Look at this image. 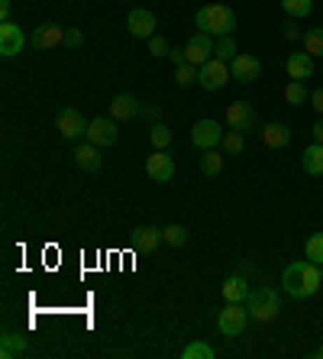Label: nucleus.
<instances>
[{
	"label": "nucleus",
	"instance_id": "obj_1",
	"mask_svg": "<svg viewBox=\"0 0 323 359\" xmlns=\"http://www.w3.org/2000/svg\"><path fill=\"white\" fill-rule=\"evenodd\" d=\"M320 266L310 259H301V262H291V266H284L282 272V288L284 294H291V298H314L317 292H320Z\"/></svg>",
	"mask_w": 323,
	"mask_h": 359
},
{
	"label": "nucleus",
	"instance_id": "obj_2",
	"mask_svg": "<svg viewBox=\"0 0 323 359\" xmlns=\"http://www.w3.org/2000/svg\"><path fill=\"white\" fill-rule=\"evenodd\" d=\"M194 26L210 36H230L236 29V13L230 7H224V4H204L194 13Z\"/></svg>",
	"mask_w": 323,
	"mask_h": 359
},
{
	"label": "nucleus",
	"instance_id": "obj_3",
	"mask_svg": "<svg viewBox=\"0 0 323 359\" xmlns=\"http://www.w3.org/2000/svg\"><path fill=\"white\" fill-rule=\"evenodd\" d=\"M249 318L256 320V324H268V320L278 318V292L275 288H268V285H262V288H252L249 292Z\"/></svg>",
	"mask_w": 323,
	"mask_h": 359
},
{
	"label": "nucleus",
	"instance_id": "obj_4",
	"mask_svg": "<svg viewBox=\"0 0 323 359\" xmlns=\"http://www.w3.org/2000/svg\"><path fill=\"white\" fill-rule=\"evenodd\" d=\"M249 324V308H242V301H226V308L220 311L217 327L224 337H240Z\"/></svg>",
	"mask_w": 323,
	"mask_h": 359
},
{
	"label": "nucleus",
	"instance_id": "obj_5",
	"mask_svg": "<svg viewBox=\"0 0 323 359\" xmlns=\"http://www.w3.org/2000/svg\"><path fill=\"white\" fill-rule=\"evenodd\" d=\"M230 78H233L230 68H226V62H220V59H210L198 68V84L204 91H220V88H226Z\"/></svg>",
	"mask_w": 323,
	"mask_h": 359
},
{
	"label": "nucleus",
	"instance_id": "obj_6",
	"mask_svg": "<svg viewBox=\"0 0 323 359\" xmlns=\"http://www.w3.org/2000/svg\"><path fill=\"white\" fill-rule=\"evenodd\" d=\"M191 142L198 146V149H214V146H220L224 142V130H220V123L217 120H198V123L191 126Z\"/></svg>",
	"mask_w": 323,
	"mask_h": 359
},
{
	"label": "nucleus",
	"instance_id": "obj_7",
	"mask_svg": "<svg viewBox=\"0 0 323 359\" xmlns=\"http://www.w3.org/2000/svg\"><path fill=\"white\" fill-rule=\"evenodd\" d=\"M23 49H26V33L17 23L4 20V23H0V55H4V59H13V55H20Z\"/></svg>",
	"mask_w": 323,
	"mask_h": 359
},
{
	"label": "nucleus",
	"instance_id": "obj_8",
	"mask_svg": "<svg viewBox=\"0 0 323 359\" xmlns=\"http://www.w3.org/2000/svg\"><path fill=\"white\" fill-rule=\"evenodd\" d=\"M126 29H130L136 39H152V36H156V13L146 7H133L126 13Z\"/></svg>",
	"mask_w": 323,
	"mask_h": 359
},
{
	"label": "nucleus",
	"instance_id": "obj_9",
	"mask_svg": "<svg viewBox=\"0 0 323 359\" xmlns=\"http://www.w3.org/2000/svg\"><path fill=\"white\" fill-rule=\"evenodd\" d=\"M58 133L65 136V140H81V136H88V120L81 117V110H75V107L58 110Z\"/></svg>",
	"mask_w": 323,
	"mask_h": 359
},
{
	"label": "nucleus",
	"instance_id": "obj_10",
	"mask_svg": "<svg viewBox=\"0 0 323 359\" xmlns=\"http://www.w3.org/2000/svg\"><path fill=\"white\" fill-rule=\"evenodd\" d=\"M116 120L114 117H97L88 123V142H94V146H100V149H107V146H114L116 142Z\"/></svg>",
	"mask_w": 323,
	"mask_h": 359
},
{
	"label": "nucleus",
	"instance_id": "obj_11",
	"mask_svg": "<svg viewBox=\"0 0 323 359\" xmlns=\"http://www.w3.org/2000/svg\"><path fill=\"white\" fill-rule=\"evenodd\" d=\"M146 172H149L152 182L165 184V182H172V178H174V159L168 156L165 149H156L149 159H146Z\"/></svg>",
	"mask_w": 323,
	"mask_h": 359
},
{
	"label": "nucleus",
	"instance_id": "obj_12",
	"mask_svg": "<svg viewBox=\"0 0 323 359\" xmlns=\"http://www.w3.org/2000/svg\"><path fill=\"white\" fill-rule=\"evenodd\" d=\"M230 75L233 81H240V84H252L259 75H262V62L256 59V55H236V59L230 62Z\"/></svg>",
	"mask_w": 323,
	"mask_h": 359
},
{
	"label": "nucleus",
	"instance_id": "obj_13",
	"mask_svg": "<svg viewBox=\"0 0 323 359\" xmlns=\"http://www.w3.org/2000/svg\"><path fill=\"white\" fill-rule=\"evenodd\" d=\"M214 46L217 42L210 39V33H198V36H191V42L184 46V55H188L191 65H204V62L214 59Z\"/></svg>",
	"mask_w": 323,
	"mask_h": 359
},
{
	"label": "nucleus",
	"instance_id": "obj_14",
	"mask_svg": "<svg viewBox=\"0 0 323 359\" xmlns=\"http://www.w3.org/2000/svg\"><path fill=\"white\" fill-rule=\"evenodd\" d=\"M226 123H230V130H252V123H256V107L249 104V100H233L230 107H226Z\"/></svg>",
	"mask_w": 323,
	"mask_h": 359
},
{
	"label": "nucleus",
	"instance_id": "obj_15",
	"mask_svg": "<svg viewBox=\"0 0 323 359\" xmlns=\"http://www.w3.org/2000/svg\"><path fill=\"white\" fill-rule=\"evenodd\" d=\"M29 42H33L36 49H55V46H62L65 42V29L62 26H55V23H42V26H36L33 29V36H29Z\"/></svg>",
	"mask_w": 323,
	"mask_h": 359
},
{
	"label": "nucleus",
	"instance_id": "obj_16",
	"mask_svg": "<svg viewBox=\"0 0 323 359\" xmlns=\"http://www.w3.org/2000/svg\"><path fill=\"white\" fill-rule=\"evenodd\" d=\"M314 75V55L310 52H291L288 55V78L291 81H307Z\"/></svg>",
	"mask_w": 323,
	"mask_h": 359
},
{
	"label": "nucleus",
	"instance_id": "obj_17",
	"mask_svg": "<svg viewBox=\"0 0 323 359\" xmlns=\"http://www.w3.org/2000/svg\"><path fill=\"white\" fill-rule=\"evenodd\" d=\"M142 114V104L133 97V94H120V97H114V104H110V117L114 120H133Z\"/></svg>",
	"mask_w": 323,
	"mask_h": 359
},
{
	"label": "nucleus",
	"instance_id": "obj_18",
	"mask_svg": "<svg viewBox=\"0 0 323 359\" xmlns=\"http://www.w3.org/2000/svg\"><path fill=\"white\" fill-rule=\"evenodd\" d=\"M301 165H304V175L320 178L323 175V142H310L301 156Z\"/></svg>",
	"mask_w": 323,
	"mask_h": 359
},
{
	"label": "nucleus",
	"instance_id": "obj_19",
	"mask_svg": "<svg viewBox=\"0 0 323 359\" xmlns=\"http://www.w3.org/2000/svg\"><path fill=\"white\" fill-rule=\"evenodd\" d=\"M100 146H94V142H81V146H78L75 149V165L78 168H84V172H97L100 168Z\"/></svg>",
	"mask_w": 323,
	"mask_h": 359
},
{
	"label": "nucleus",
	"instance_id": "obj_20",
	"mask_svg": "<svg viewBox=\"0 0 323 359\" xmlns=\"http://www.w3.org/2000/svg\"><path fill=\"white\" fill-rule=\"evenodd\" d=\"M162 243V230H156V226H136L133 230V246L139 252H152Z\"/></svg>",
	"mask_w": 323,
	"mask_h": 359
},
{
	"label": "nucleus",
	"instance_id": "obj_21",
	"mask_svg": "<svg viewBox=\"0 0 323 359\" xmlns=\"http://www.w3.org/2000/svg\"><path fill=\"white\" fill-rule=\"evenodd\" d=\"M262 140H266V146H272V149H284V146H291V130L284 123H268L266 130H262Z\"/></svg>",
	"mask_w": 323,
	"mask_h": 359
},
{
	"label": "nucleus",
	"instance_id": "obj_22",
	"mask_svg": "<svg viewBox=\"0 0 323 359\" xmlns=\"http://www.w3.org/2000/svg\"><path fill=\"white\" fill-rule=\"evenodd\" d=\"M23 353H26V340L20 334L7 330L0 337V359H13V356H23Z\"/></svg>",
	"mask_w": 323,
	"mask_h": 359
},
{
	"label": "nucleus",
	"instance_id": "obj_23",
	"mask_svg": "<svg viewBox=\"0 0 323 359\" xmlns=\"http://www.w3.org/2000/svg\"><path fill=\"white\" fill-rule=\"evenodd\" d=\"M249 292H252V288H249V282H246V276H242V272L224 282V298L226 301H246Z\"/></svg>",
	"mask_w": 323,
	"mask_h": 359
},
{
	"label": "nucleus",
	"instance_id": "obj_24",
	"mask_svg": "<svg viewBox=\"0 0 323 359\" xmlns=\"http://www.w3.org/2000/svg\"><path fill=\"white\" fill-rule=\"evenodd\" d=\"M224 172V156L214 149H207L204 156H200V175H207V178H217Z\"/></svg>",
	"mask_w": 323,
	"mask_h": 359
},
{
	"label": "nucleus",
	"instance_id": "obj_25",
	"mask_svg": "<svg viewBox=\"0 0 323 359\" xmlns=\"http://www.w3.org/2000/svg\"><path fill=\"white\" fill-rule=\"evenodd\" d=\"M284 100H288V104H294V107L307 104V100H310V91H307V84H304V81H288V84H284Z\"/></svg>",
	"mask_w": 323,
	"mask_h": 359
},
{
	"label": "nucleus",
	"instance_id": "obj_26",
	"mask_svg": "<svg viewBox=\"0 0 323 359\" xmlns=\"http://www.w3.org/2000/svg\"><path fill=\"white\" fill-rule=\"evenodd\" d=\"M236 55H240V49H236V39H233V36H220V39H217V46H214V59L233 62Z\"/></svg>",
	"mask_w": 323,
	"mask_h": 359
},
{
	"label": "nucleus",
	"instance_id": "obj_27",
	"mask_svg": "<svg viewBox=\"0 0 323 359\" xmlns=\"http://www.w3.org/2000/svg\"><path fill=\"white\" fill-rule=\"evenodd\" d=\"M282 10L288 13L291 20H304V17H310L314 0H282Z\"/></svg>",
	"mask_w": 323,
	"mask_h": 359
},
{
	"label": "nucleus",
	"instance_id": "obj_28",
	"mask_svg": "<svg viewBox=\"0 0 323 359\" xmlns=\"http://www.w3.org/2000/svg\"><path fill=\"white\" fill-rule=\"evenodd\" d=\"M304 49L314 55V59H320L323 55V26H310L304 33Z\"/></svg>",
	"mask_w": 323,
	"mask_h": 359
},
{
	"label": "nucleus",
	"instance_id": "obj_29",
	"mask_svg": "<svg viewBox=\"0 0 323 359\" xmlns=\"http://www.w3.org/2000/svg\"><path fill=\"white\" fill-rule=\"evenodd\" d=\"M174 84H178V88H191V84H198V65L184 62V65L174 68Z\"/></svg>",
	"mask_w": 323,
	"mask_h": 359
},
{
	"label": "nucleus",
	"instance_id": "obj_30",
	"mask_svg": "<svg viewBox=\"0 0 323 359\" xmlns=\"http://www.w3.org/2000/svg\"><path fill=\"white\" fill-rule=\"evenodd\" d=\"M214 356H217L214 346H210V343H204V340L191 343V346H184V350H181V359H214Z\"/></svg>",
	"mask_w": 323,
	"mask_h": 359
},
{
	"label": "nucleus",
	"instance_id": "obj_31",
	"mask_svg": "<svg viewBox=\"0 0 323 359\" xmlns=\"http://www.w3.org/2000/svg\"><path fill=\"white\" fill-rule=\"evenodd\" d=\"M304 252H307V259L320 266V262H323V233H310V236H307Z\"/></svg>",
	"mask_w": 323,
	"mask_h": 359
},
{
	"label": "nucleus",
	"instance_id": "obj_32",
	"mask_svg": "<svg viewBox=\"0 0 323 359\" xmlns=\"http://www.w3.org/2000/svg\"><path fill=\"white\" fill-rule=\"evenodd\" d=\"M149 142L156 146V149H165L168 142H172V130H168L165 123H152L149 126Z\"/></svg>",
	"mask_w": 323,
	"mask_h": 359
},
{
	"label": "nucleus",
	"instance_id": "obj_33",
	"mask_svg": "<svg viewBox=\"0 0 323 359\" xmlns=\"http://www.w3.org/2000/svg\"><path fill=\"white\" fill-rule=\"evenodd\" d=\"M162 240H165L168 246H184V243H188V230H184V226H178V224H172V226H165V230H162Z\"/></svg>",
	"mask_w": 323,
	"mask_h": 359
},
{
	"label": "nucleus",
	"instance_id": "obj_34",
	"mask_svg": "<svg viewBox=\"0 0 323 359\" xmlns=\"http://www.w3.org/2000/svg\"><path fill=\"white\" fill-rule=\"evenodd\" d=\"M224 149L230 152V156H240V152L246 149V140H242L240 130H230V133L224 136Z\"/></svg>",
	"mask_w": 323,
	"mask_h": 359
},
{
	"label": "nucleus",
	"instance_id": "obj_35",
	"mask_svg": "<svg viewBox=\"0 0 323 359\" xmlns=\"http://www.w3.org/2000/svg\"><path fill=\"white\" fill-rule=\"evenodd\" d=\"M168 52H172V46H168L165 36H152V39H149V55H156V59H165Z\"/></svg>",
	"mask_w": 323,
	"mask_h": 359
},
{
	"label": "nucleus",
	"instance_id": "obj_36",
	"mask_svg": "<svg viewBox=\"0 0 323 359\" xmlns=\"http://www.w3.org/2000/svg\"><path fill=\"white\" fill-rule=\"evenodd\" d=\"M62 46H68V49L75 52V49H81L84 46V33L81 29H78V26H71V29H65V42H62Z\"/></svg>",
	"mask_w": 323,
	"mask_h": 359
},
{
	"label": "nucleus",
	"instance_id": "obj_37",
	"mask_svg": "<svg viewBox=\"0 0 323 359\" xmlns=\"http://www.w3.org/2000/svg\"><path fill=\"white\" fill-rule=\"evenodd\" d=\"M282 36H284V39H288V42H298V39H301V26L288 17V20H284V23H282Z\"/></svg>",
	"mask_w": 323,
	"mask_h": 359
},
{
	"label": "nucleus",
	"instance_id": "obj_38",
	"mask_svg": "<svg viewBox=\"0 0 323 359\" xmlns=\"http://www.w3.org/2000/svg\"><path fill=\"white\" fill-rule=\"evenodd\" d=\"M310 107H314L317 114H320V117H323V88H317V91H310Z\"/></svg>",
	"mask_w": 323,
	"mask_h": 359
},
{
	"label": "nucleus",
	"instance_id": "obj_39",
	"mask_svg": "<svg viewBox=\"0 0 323 359\" xmlns=\"http://www.w3.org/2000/svg\"><path fill=\"white\" fill-rule=\"evenodd\" d=\"M142 117L152 120V123H158V117H162V110H158L156 104H146V107H142Z\"/></svg>",
	"mask_w": 323,
	"mask_h": 359
},
{
	"label": "nucleus",
	"instance_id": "obj_40",
	"mask_svg": "<svg viewBox=\"0 0 323 359\" xmlns=\"http://www.w3.org/2000/svg\"><path fill=\"white\" fill-rule=\"evenodd\" d=\"M168 59H172L174 68H178V65H184V62H188V55H184V49H172V52H168Z\"/></svg>",
	"mask_w": 323,
	"mask_h": 359
},
{
	"label": "nucleus",
	"instance_id": "obj_41",
	"mask_svg": "<svg viewBox=\"0 0 323 359\" xmlns=\"http://www.w3.org/2000/svg\"><path fill=\"white\" fill-rule=\"evenodd\" d=\"M310 136H314V142H323V117L310 126Z\"/></svg>",
	"mask_w": 323,
	"mask_h": 359
},
{
	"label": "nucleus",
	"instance_id": "obj_42",
	"mask_svg": "<svg viewBox=\"0 0 323 359\" xmlns=\"http://www.w3.org/2000/svg\"><path fill=\"white\" fill-rule=\"evenodd\" d=\"M10 7H13L10 0H0V17H4V20H10Z\"/></svg>",
	"mask_w": 323,
	"mask_h": 359
},
{
	"label": "nucleus",
	"instance_id": "obj_43",
	"mask_svg": "<svg viewBox=\"0 0 323 359\" xmlns=\"http://www.w3.org/2000/svg\"><path fill=\"white\" fill-rule=\"evenodd\" d=\"M314 356H320V359H323V346H320V350H317V353H314Z\"/></svg>",
	"mask_w": 323,
	"mask_h": 359
},
{
	"label": "nucleus",
	"instance_id": "obj_44",
	"mask_svg": "<svg viewBox=\"0 0 323 359\" xmlns=\"http://www.w3.org/2000/svg\"><path fill=\"white\" fill-rule=\"evenodd\" d=\"M320 278H323V262H320Z\"/></svg>",
	"mask_w": 323,
	"mask_h": 359
}]
</instances>
